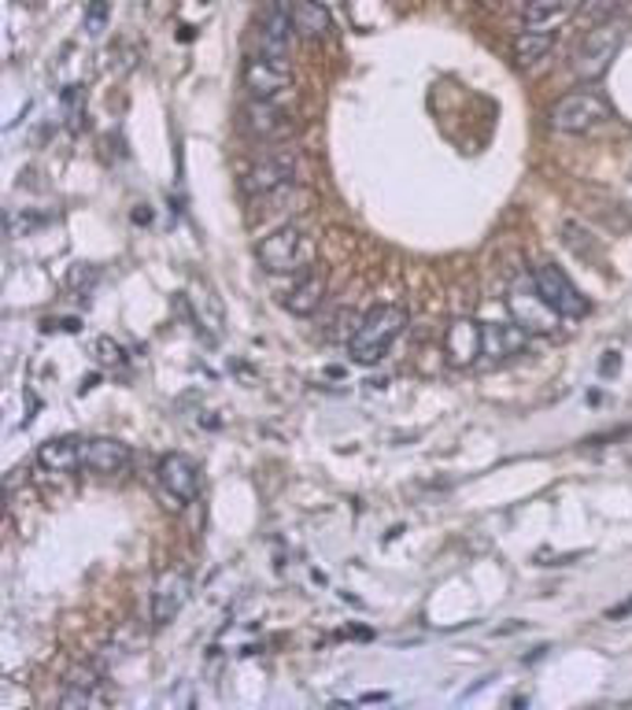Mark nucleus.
<instances>
[{
	"instance_id": "nucleus-1",
	"label": "nucleus",
	"mask_w": 632,
	"mask_h": 710,
	"mask_svg": "<svg viewBox=\"0 0 632 710\" xmlns=\"http://www.w3.org/2000/svg\"><path fill=\"white\" fill-rule=\"evenodd\" d=\"M407 329V307L403 304H377L355 323L348 337V359L355 366H374L388 356V348L400 340Z\"/></svg>"
},
{
	"instance_id": "nucleus-2",
	"label": "nucleus",
	"mask_w": 632,
	"mask_h": 710,
	"mask_svg": "<svg viewBox=\"0 0 632 710\" xmlns=\"http://www.w3.org/2000/svg\"><path fill=\"white\" fill-rule=\"evenodd\" d=\"M256 259L267 275H307L315 267V241L300 226H278L259 237Z\"/></svg>"
},
{
	"instance_id": "nucleus-3",
	"label": "nucleus",
	"mask_w": 632,
	"mask_h": 710,
	"mask_svg": "<svg viewBox=\"0 0 632 710\" xmlns=\"http://www.w3.org/2000/svg\"><path fill=\"white\" fill-rule=\"evenodd\" d=\"M300 171V155L289 144H267L256 160L248 163L245 178H241V189L245 197H270V193H281L296 182Z\"/></svg>"
},
{
	"instance_id": "nucleus-4",
	"label": "nucleus",
	"mask_w": 632,
	"mask_h": 710,
	"mask_svg": "<svg viewBox=\"0 0 632 710\" xmlns=\"http://www.w3.org/2000/svg\"><path fill=\"white\" fill-rule=\"evenodd\" d=\"M610 119H615V108H610L607 96L596 90H577V93L559 96L548 112V126L555 133H592Z\"/></svg>"
},
{
	"instance_id": "nucleus-5",
	"label": "nucleus",
	"mask_w": 632,
	"mask_h": 710,
	"mask_svg": "<svg viewBox=\"0 0 632 710\" xmlns=\"http://www.w3.org/2000/svg\"><path fill=\"white\" fill-rule=\"evenodd\" d=\"M621 42H625V23H621V19H607V23L592 26V31L581 37L577 53H573V71H577V78L596 82V78L607 74V67L618 56Z\"/></svg>"
},
{
	"instance_id": "nucleus-6",
	"label": "nucleus",
	"mask_w": 632,
	"mask_h": 710,
	"mask_svg": "<svg viewBox=\"0 0 632 710\" xmlns=\"http://www.w3.org/2000/svg\"><path fill=\"white\" fill-rule=\"evenodd\" d=\"M241 82L251 101H278L281 93L293 85V67H289V56H270V53H251L245 60V71H241Z\"/></svg>"
},
{
	"instance_id": "nucleus-7",
	"label": "nucleus",
	"mask_w": 632,
	"mask_h": 710,
	"mask_svg": "<svg viewBox=\"0 0 632 710\" xmlns=\"http://www.w3.org/2000/svg\"><path fill=\"white\" fill-rule=\"evenodd\" d=\"M532 289H537L562 318H585L592 311V300L573 286L566 278V270L555 267V263H537V267H532Z\"/></svg>"
},
{
	"instance_id": "nucleus-8",
	"label": "nucleus",
	"mask_w": 632,
	"mask_h": 710,
	"mask_svg": "<svg viewBox=\"0 0 632 710\" xmlns=\"http://www.w3.org/2000/svg\"><path fill=\"white\" fill-rule=\"evenodd\" d=\"M192 596V578L186 570H163L152 585L149 596V618L152 626H171L174 618L186 610V603Z\"/></svg>"
},
{
	"instance_id": "nucleus-9",
	"label": "nucleus",
	"mask_w": 632,
	"mask_h": 710,
	"mask_svg": "<svg viewBox=\"0 0 632 710\" xmlns=\"http://www.w3.org/2000/svg\"><path fill=\"white\" fill-rule=\"evenodd\" d=\"M155 481H160V489L167 492L171 508H186V503L197 500L200 492V470L197 463L189 459V455L182 452H167L155 466Z\"/></svg>"
},
{
	"instance_id": "nucleus-10",
	"label": "nucleus",
	"mask_w": 632,
	"mask_h": 710,
	"mask_svg": "<svg viewBox=\"0 0 632 710\" xmlns=\"http://www.w3.org/2000/svg\"><path fill=\"white\" fill-rule=\"evenodd\" d=\"M241 126L259 144H281L293 133V119H289V112L278 101H251V96L245 112H241Z\"/></svg>"
},
{
	"instance_id": "nucleus-11",
	"label": "nucleus",
	"mask_w": 632,
	"mask_h": 710,
	"mask_svg": "<svg viewBox=\"0 0 632 710\" xmlns=\"http://www.w3.org/2000/svg\"><path fill=\"white\" fill-rule=\"evenodd\" d=\"M444 352L452 366H473L484 356V323H473V318L452 323L444 334Z\"/></svg>"
},
{
	"instance_id": "nucleus-12",
	"label": "nucleus",
	"mask_w": 632,
	"mask_h": 710,
	"mask_svg": "<svg viewBox=\"0 0 632 710\" xmlns=\"http://www.w3.org/2000/svg\"><path fill=\"white\" fill-rule=\"evenodd\" d=\"M511 315H514V323L525 326L529 334H555L559 329V311L543 300L537 289L532 293H514L511 296Z\"/></svg>"
},
{
	"instance_id": "nucleus-13",
	"label": "nucleus",
	"mask_w": 632,
	"mask_h": 710,
	"mask_svg": "<svg viewBox=\"0 0 632 710\" xmlns=\"http://www.w3.org/2000/svg\"><path fill=\"white\" fill-rule=\"evenodd\" d=\"M130 466V449L115 437H93L82 444V470L85 474H122Z\"/></svg>"
},
{
	"instance_id": "nucleus-14",
	"label": "nucleus",
	"mask_w": 632,
	"mask_h": 710,
	"mask_svg": "<svg viewBox=\"0 0 632 710\" xmlns=\"http://www.w3.org/2000/svg\"><path fill=\"white\" fill-rule=\"evenodd\" d=\"M82 444L78 437H52L37 449V466L48 474H74L82 470Z\"/></svg>"
},
{
	"instance_id": "nucleus-15",
	"label": "nucleus",
	"mask_w": 632,
	"mask_h": 710,
	"mask_svg": "<svg viewBox=\"0 0 632 710\" xmlns=\"http://www.w3.org/2000/svg\"><path fill=\"white\" fill-rule=\"evenodd\" d=\"M293 34L304 42H323L333 34V15L318 0H293Z\"/></svg>"
},
{
	"instance_id": "nucleus-16",
	"label": "nucleus",
	"mask_w": 632,
	"mask_h": 710,
	"mask_svg": "<svg viewBox=\"0 0 632 710\" xmlns=\"http://www.w3.org/2000/svg\"><path fill=\"white\" fill-rule=\"evenodd\" d=\"M529 345V329L518 323H484V356L511 359Z\"/></svg>"
},
{
	"instance_id": "nucleus-17",
	"label": "nucleus",
	"mask_w": 632,
	"mask_h": 710,
	"mask_svg": "<svg viewBox=\"0 0 632 710\" xmlns=\"http://www.w3.org/2000/svg\"><path fill=\"white\" fill-rule=\"evenodd\" d=\"M559 42V31H518L514 37V63L522 71H532L551 56V48Z\"/></svg>"
},
{
	"instance_id": "nucleus-18",
	"label": "nucleus",
	"mask_w": 632,
	"mask_h": 710,
	"mask_svg": "<svg viewBox=\"0 0 632 710\" xmlns=\"http://www.w3.org/2000/svg\"><path fill=\"white\" fill-rule=\"evenodd\" d=\"M566 12H570V0H525L522 31H559Z\"/></svg>"
},
{
	"instance_id": "nucleus-19",
	"label": "nucleus",
	"mask_w": 632,
	"mask_h": 710,
	"mask_svg": "<svg viewBox=\"0 0 632 710\" xmlns=\"http://www.w3.org/2000/svg\"><path fill=\"white\" fill-rule=\"evenodd\" d=\"M323 300H326V281L318 275H304V278H300V286L289 289L281 304H285V311H293V315L307 318V315H315V311L323 307Z\"/></svg>"
},
{
	"instance_id": "nucleus-20",
	"label": "nucleus",
	"mask_w": 632,
	"mask_h": 710,
	"mask_svg": "<svg viewBox=\"0 0 632 710\" xmlns=\"http://www.w3.org/2000/svg\"><path fill=\"white\" fill-rule=\"evenodd\" d=\"M625 4L629 0H581V19H585V23H607V19H615Z\"/></svg>"
},
{
	"instance_id": "nucleus-21",
	"label": "nucleus",
	"mask_w": 632,
	"mask_h": 710,
	"mask_svg": "<svg viewBox=\"0 0 632 710\" xmlns=\"http://www.w3.org/2000/svg\"><path fill=\"white\" fill-rule=\"evenodd\" d=\"M122 356H126V352H122L119 345H115L112 337H101V340H96V359H101V366H119Z\"/></svg>"
}]
</instances>
